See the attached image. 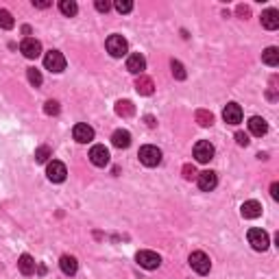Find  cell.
I'll list each match as a JSON object with an SVG mask.
<instances>
[{"mask_svg":"<svg viewBox=\"0 0 279 279\" xmlns=\"http://www.w3.org/2000/svg\"><path fill=\"white\" fill-rule=\"evenodd\" d=\"M138 157H140V161H142L144 166H148V168L161 164V151L157 146H151V144H146V146L140 148Z\"/></svg>","mask_w":279,"mask_h":279,"instance_id":"obj_1","label":"cell"},{"mask_svg":"<svg viewBox=\"0 0 279 279\" xmlns=\"http://www.w3.org/2000/svg\"><path fill=\"white\" fill-rule=\"evenodd\" d=\"M107 52L111 57H124L126 50H129V44H126V39L122 37V35H111V37H107Z\"/></svg>","mask_w":279,"mask_h":279,"instance_id":"obj_2","label":"cell"},{"mask_svg":"<svg viewBox=\"0 0 279 279\" xmlns=\"http://www.w3.org/2000/svg\"><path fill=\"white\" fill-rule=\"evenodd\" d=\"M190 266L196 270L199 275H207L209 273V268H212V262H209V257L205 255L203 251H194V253H190Z\"/></svg>","mask_w":279,"mask_h":279,"instance_id":"obj_3","label":"cell"},{"mask_svg":"<svg viewBox=\"0 0 279 279\" xmlns=\"http://www.w3.org/2000/svg\"><path fill=\"white\" fill-rule=\"evenodd\" d=\"M135 262H138L142 268H146V270H155V268H159L161 257L157 255L155 251H138V255H135Z\"/></svg>","mask_w":279,"mask_h":279,"instance_id":"obj_4","label":"cell"},{"mask_svg":"<svg viewBox=\"0 0 279 279\" xmlns=\"http://www.w3.org/2000/svg\"><path fill=\"white\" fill-rule=\"evenodd\" d=\"M44 65H46V70H50V72H63L65 57L61 55L59 50H50V52H46V57H44Z\"/></svg>","mask_w":279,"mask_h":279,"instance_id":"obj_5","label":"cell"},{"mask_svg":"<svg viewBox=\"0 0 279 279\" xmlns=\"http://www.w3.org/2000/svg\"><path fill=\"white\" fill-rule=\"evenodd\" d=\"M214 144L212 142H207V140H201V142H196V146H194V157H196V161L199 164H207V161H212L214 159Z\"/></svg>","mask_w":279,"mask_h":279,"instance_id":"obj_6","label":"cell"},{"mask_svg":"<svg viewBox=\"0 0 279 279\" xmlns=\"http://www.w3.org/2000/svg\"><path fill=\"white\" fill-rule=\"evenodd\" d=\"M248 244H251L255 251H266L268 248V233L264 229H248Z\"/></svg>","mask_w":279,"mask_h":279,"instance_id":"obj_7","label":"cell"},{"mask_svg":"<svg viewBox=\"0 0 279 279\" xmlns=\"http://www.w3.org/2000/svg\"><path fill=\"white\" fill-rule=\"evenodd\" d=\"M65 174H68V170H65V166L61 164V161L52 159L50 164H48V168H46V177L50 179L52 183H61V181H65Z\"/></svg>","mask_w":279,"mask_h":279,"instance_id":"obj_8","label":"cell"},{"mask_svg":"<svg viewBox=\"0 0 279 279\" xmlns=\"http://www.w3.org/2000/svg\"><path fill=\"white\" fill-rule=\"evenodd\" d=\"M20 50L26 59H37V57L42 55V44H39L35 37H26L24 42L20 44Z\"/></svg>","mask_w":279,"mask_h":279,"instance_id":"obj_9","label":"cell"},{"mask_svg":"<svg viewBox=\"0 0 279 279\" xmlns=\"http://www.w3.org/2000/svg\"><path fill=\"white\" fill-rule=\"evenodd\" d=\"M90 161L94 166H98V168H105V166L109 164V151L103 146V144H96V146H92V151H90Z\"/></svg>","mask_w":279,"mask_h":279,"instance_id":"obj_10","label":"cell"},{"mask_svg":"<svg viewBox=\"0 0 279 279\" xmlns=\"http://www.w3.org/2000/svg\"><path fill=\"white\" fill-rule=\"evenodd\" d=\"M72 135H74V140H77V142L87 144V142H92V140H94V129H92L90 124H85V122H78V124H74Z\"/></svg>","mask_w":279,"mask_h":279,"instance_id":"obj_11","label":"cell"},{"mask_svg":"<svg viewBox=\"0 0 279 279\" xmlns=\"http://www.w3.org/2000/svg\"><path fill=\"white\" fill-rule=\"evenodd\" d=\"M222 118H225L227 124H240L242 122V109H240L238 103H229L222 111Z\"/></svg>","mask_w":279,"mask_h":279,"instance_id":"obj_12","label":"cell"},{"mask_svg":"<svg viewBox=\"0 0 279 279\" xmlns=\"http://www.w3.org/2000/svg\"><path fill=\"white\" fill-rule=\"evenodd\" d=\"M196 179H199V187L203 192H212L214 187L218 186V177H216V172H212V170H205V172L196 174Z\"/></svg>","mask_w":279,"mask_h":279,"instance_id":"obj_13","label":"cell"},{"mask_svg":"<svg viewBox=\"0 0 279 279\" xmlns=\"http://www.w3.org/2000/svg\"><path fill=\"white\" fill-rule=\"evenodd\" d=\"M126 70H129L131 74H142L144 70H146V59H144V55H140V52L129 55V59H126Z\"/></svg>","mask_w":279,"mask_h":279,"instance_id":"obj_14","label":"cell"},{"mask_svg":"<svg viewBox=\"0 0 279 279\" xmlns=\"http://www.w3.org/2000/svg\"><path fill=\"white\" fill-rule=\"evenodd\" d=\"M262 26L268 31L279 29V11L277 9H266V11L262 13Z\"/></svg>","mask_w":279,"mask_h":279,"instance_id":"obj_15","label":"cell"},{"mask_svg":"<svg viewBox=\"0 0 279 279\" xmlns=\"http://www.w3.org/2000/svg\"><path fill=\"white\" fill-rule=\"evenodd\" d=\"M240 214H242L244 218H257V216H262V203H257V201H244L242 207H240Z\"/></svg>","mask_w":279,"mask_h":279,"instance_id":"obj_16","label":"cell"},{"mask_svg":"<svg viewBox=\"0 0 279 279\" xmlns=\"http://www.w3.org/2000/svg\"><path fill=\"white\" fill-rule=\"evenodd\" d=\"M111 144L116 148H129L131 146V133L126 129H118L111 135Z\"/></svg>","mask_w":279,"mask_h":279,"instance_id":"obj_17","label":"cell"},{"mask_svg":"<svg viewBox=\"0 0 279 279\" xmlns=\"http://www.w3.org/2000/svg\"><path fill=\"white\" fill-rule=\"evenodd\" d=\"M248 131H251L253 135H257V138H262V135H266V131H268V122L260 116H253L251 120H248Z\"/></svg>","mask_w":279,"mask_h":279,"instance_id":"obj_18","label":"cell"},{"mask_svg":"<svg viewBox=\"0 0 279 279\" xmlns=\"http://www.w3.org/2000/svg\"><path fill=\"white\" fill-rule=\"evenodd\" d=\"M135 90H138L140 94H144V96H151L153 90H155V85H153V78H148L146 74H140L138 81H135Z\"/></svg>","mask_w":279,"mask_h":279,"instance_id":"obj_19","label":"cell"},{"mask_svg":"<svg viewBox=\"0 0 279 279\" xmlns=\"http://www.w3.org/2000/svg\"><path fill=\"white\" fill-rule=\"evenodd\" d=\"M17 266H20V273H22V275H26V277L35 273V260L29 255V253L20 255V260H17Z\"/></svg>","mask_w":279,"mask_h":279,"instance_id":"obj_20","label":"cell"},{"mask_svg":"<svg viewBox=\"0 0 279 279\" xmlns=\"http://www.w3.org/2000/svg\"><path fill=\"white\" fill-rule=\"evenodd\" d=\"M59 266H61V270H63V275H74L78 270V262H77V257H72V255L61 257Z\"/></svg>","mask_w":279,"mask_h":279,"instance_id":"obj_21","label":"cell"},{"mask_svg":"<svg viewBox=\"0 0 279 279\" xmlns=\"http://www.w3.org/2000/svg\"><path fill=\"white\" fill-rule=\"evenodd\" d=\"M262 61H264L266 65H270V68H275V65H279V50L275 46L266 48L264 52H262Z\"/></svg>","mask_w":279,"mask_h":279,"instance_id":"obj_22","label":"cell"},{"mask_svg":"<svg viewBox=\"0 0 279 279\" xmlns=\"http://www.w3.org/2000/svg\"><path fill=\"white\" fill-rule=\"evenodd\" d=\"M133 111H135V107H133L131 100H118V103H116V113H118V116L129 118V116H133Z\"/></svg>","mask_w":279,"mask_h":279,"instance_id":"obj_23","label":"cell"},{"mask_svg":"<svg viewBox=\"0 0 279 279\" xmlns=\"http://www.w3.org/2000/svg\"><path fill=\"white\" fill-rule=\"evenodd\" d=\"M59 9H61V13H63V16H68V17H74L78 13V7H77V2H74V0H61Z\"/></svg>","mask_w":279,"mask_h":279,"instance_id":"obj_24","label":"cell"},{"mask_svg":"<svg viewBox=\"0 0 279 279\" xmlns=\"http://www.w3.org/2000/svg\"><path fill=\"white\" fill-rule=\"evenodd\" d=\"M196 122H199L201 126H212L214 124L212 111H207V109H199V111H196Z\"/></svg>","mask_w":279,"mask_h":279,"instance_id":"obj_25","label":"cell"},{"mask_svg":"<svg viewBox=\"0 0 279 279\" xmlns=\"http://www.w3.org/2000/svg\"><path fill=\"white\" fill-rule=\"evenodd\" d=\"M13 24H16V22H13V17H11V13L7 11V9H0V29H13Z\"/></svg>","mask_w":279,"mask_h":279,"instance_id":"obj_26","label":"cell"},{"mask_svg":"<svg viewBox=\"0 0 279 279\" xmlns=\"http://www.w3.org/2000/svg\"><path fill=\"white\" fill-rule=\"evenodd\" d=\"M50 155H52V151L48 146H39L37 151H35V161H37V164H44V161H48Z\"/></svg>","mask_w":279,"mask_h":279,"instance_id":"obj_27","label":"cell"},{"mask_svg":"<svg viewBox=\"0 0 279 279\" xmlns=\"http://www.w3.org/2000/svg\"><path fill=\"white\" fill-rule=\"evenodd\" d=\"M170 68H172V77L174 78H179V81H183V78H186V68L181 65V61H172V63H170Z\"/></svg>","mask_w":279,"mask_h":279,"instance_id":"obj_28","label":"cell"},{"mask_svg":"<svg viewBox=\"0 0 279 279\" xmlns=\"http://www.w3.org/2000/svg\"><path fill=\"white\" fill-rule=\"evenodd\" d=\"M26 74H29V81L33 83L35 87H39V85H42V81H44V78H42V72H39L37 68H29V72H26Z\"/></svg>","mask_w":279,"mask_h":279,"instance_id":"obj_29","label":"cell"},{"mask_svg":"<svg viewBox=\"0 0 279 279\" xmlns=\"http://www.w3.org/2000/svg\"><path fill=\"white\" fill-rule=\"evenodd\" d=\"M113 7H116L118 13H129L131 9H133V2H129V0H118Z\"/></svg>","mask_w":279,"mask_h":279,"instance_id":"obj_30","label":"cell"},{"mask_svg":"<svg viewBox=\"0 0 279 279\" xmlns=\"http://www.w3.org/2000/svg\"><path fill=\"white\" fill-rule=\"evenodd\" d=\"M44 111H46L48 116H57V113H59V103H57V100H48V103L44 105Z\"/></svg>","mask_w":279,"mask_h":279,"instance_id":"obj_31","label":"cell"},{"mask_svg":"<svg viewBox=\"0 0 279 279\" xmlns=\"http://www.w3.org/2000/svg\"><path fill=\"white\" fill-rule=\"evenodd\" d=\"M183 177H186L187 181H192V179L196 177V170H194V166H192V164H186V166H183Z\"/></svg>","mask_w":279,"mask_h":279,"instance_id":"obj_32","label":"cell"},{"mask_svg":"<svg viewBox=\"0 0 279 279\" xmlns=\"http://www.w3.org/2000/svg\"><path fill=\"white\" fill-rule=\"evenodd\" d=\"M109 9H111V2H107V0H96V11L107 13Z\"/></svg>","mask_w":279,"mask_h":279,"instance_id":"obj_33","label":"cell"},{"mask_svg":"<svg viewBox=\"0 0 279 279\" xmlns=\"http://www.w3.org/2000/svg\"><path fill=\"white\" fill-rule=\"evenodd\" d=\"M235 142H238L240 146H248V135L242 133V131H238V133H235Z\"/></svg>","mask_w":279,"mask_h":279,"instance_id":"obj_34","label":"cell"},{"mask_svg":"<svg viewBox=\"0 0 279 279\" xmlns=\"http://www.w3.org/2000/svg\"><path fill=\"white\" fill-rule=\"evenodd\" d=\"M270 196H273L275 201H279V183H277V181L270 186Z\"/></svg>","mask_w":279,"mask_h":279,"instance_id":"obj_35","label":"cell"},{"mask_svg":"<svg viewBox=\"0 0 279 279\" xmlns=\"http://www.w3.org/2000/svg\"><path fill=\"white\" fill-rule=\"evenodd\" d=\"M33 4L37 9H48V7H50V2H44V0H33Z\"/></svg>","mask_w":279,"mask_h":279,"instance_id":"obj_36","label":"cell"},{"mask_svg":"<svg viewBox=\"0 0 279 279\" xmlns=\"http://www.w3.org/2000/svg\"><path fill=\"white\" fill-rule=\"evenodd\" d=\"M238 16H248V7H244V4H240V7H238Z\"/></svg>","mask_w":279,"mask_h":279,"instance_id":"obj_37","label":"cell"}]
</instances>
